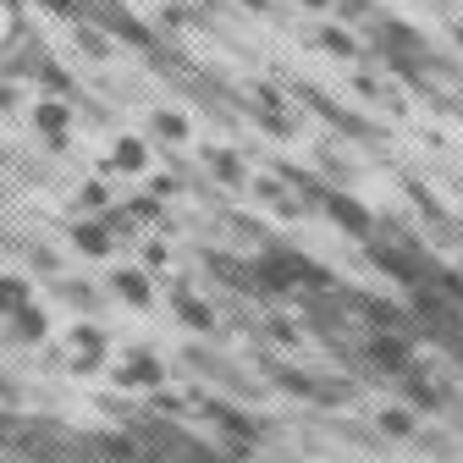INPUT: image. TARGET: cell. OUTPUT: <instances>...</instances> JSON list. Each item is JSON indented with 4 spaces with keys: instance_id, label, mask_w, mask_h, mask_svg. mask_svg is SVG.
Masks as SVG:
<instances>
[{
    "instance_id": "1",
    "label": "cell",
    "mask_w": 463,
    "mask_h": 463,
    "mask_svg": "<svg viewBox=\"0 0 463 463\" xmlns=\"http://www.w3.org/2000/svg\"><path fill=\"white\" fill-rule=\"evenodd\" d=\"M370 359L381 370H414V347H409V336H397V331H375L370 336Z\"/></svg>"
},
{
    "instance_id": "2",
    "label": "cell",
    "mask_w": 463,
    "mask_h": 463,
    "mask_svg": "<svg viewBox=\"0 0 463 463\" xmlns=\"http://www.w3.org/2000/svg\"><path fill=\"white\" fill-rule=\"evenodd\" d=\"M72 249H78V254H89V260H105V254L116 249V232L105 226V215L78 221V226H72Z\"/></svg>"
},
{
    "instance_id": "3",
    "label": "cell",
    "mask_w": 463,
    "mask_h": 463,
    "mask_svg": "<svg viewBox=\"0 0 463 463\" xmlns=\"http://www.w3.org/2000/svg\"><path fill=\"white\" fill-rule=\"evenodd\" d=\"M33 128L50 138V144H67V128H72V110L61 99H39L33 105Z\"/></svg>"
},
{
    "instance_id": "4",
    "label": "cell",
    "mask_w": 463,
    "mask_h": 463,
    "mask_svg": "<svg viewBox=\"0 0 463 463\" xmlns=\"http://www.w3.org/2000/svg\"><path fill=\"white\" fill-rule=\"evenodd\" d=\"M72 364L78 370H94L99 364V354H105V336H99V326H72Z\"/></svg>"
},
{
    "instance_id": "5",
    "label": "cell",
    "mask_w": 463,
    "mask_h": 463,
    "mask_svg": "<svg viewBox=\"0 0 463 463\" xmlns=\"http://www.w3.org/2000/svg\"><path fill=\"white\" fill-rule=\"evenodd\" d=\"M331 221H336V226H347L354 238H375V221L364 215V204H359V199H342V194H336V199H331Z\"/></svg>"
},
{
    "instance_id": "6",
    "label": "cell",
    "mask_w": 463,
    "mask_h": 463,
    "mask_svg": "<svg viewBox=\"0 0 463 463\" xmlns=\"http://www.w3.org/2000/svg\"><path fill=\"white\" fill-rule=\"evenodd\" d=\"M116 381H122V386H165V370L149 354H138V359H128L122 370H116Z\"/></svg>"
},
{
    "instance_id": "7",
    "label": "cell",
    "mask_w": 463,
    "mask_h": 463,
    "mask_svg": "<svg viewBox=\"0 0 463 463\" xmlns=\"http://www.w3.org/2000/svg\"><path fill=\"white\" fill-rule=\"evenodd\" d=\"M177 320L188 331H215V309L199 298V293H177Z\"/></svg>"
},
{
    "instance_id": "8",
    "label": "cell",
    "mask_w": 463,
    "mask_h": 463,
    "mask_svg": "<svg viewBox=\"0 0 463 463\" xmlns=\"http://www.w3.org/2000/svg\"><path fill=\"white\" fill-rule=\"evenodd\" d=\"M204 414L215 420V425H226V436H238V441H254L260 430H254V420L249 414H238V409H226V402H204Z\"/></svg>"
},
{
    "instance_id": "9",
    "label": "cell",
    "mask_w": 463,
    "mask_h": 463,
    "mask_svg": "<svg viewBox=\"0 0 463 463\" xmlns=\"http://www.w3.org/2000/svg\"><path fill=\"white\" fill-rule=\"evenodd\" d=\"M28 304H33V287H28L23 276H0V315L12 320V315H23Z\"/></svg>"
},
{
    "instance_id": "10",
    "label": "cell",
    "mask_w": 463,
    "mask_h": 463,
    "mask_svg": "<svg viewBox=\"0 0 463 463\" xmlns=\"http://www.w3.org/2000/svg\"><path fill=\"white\" fill-rule=\"evenodd\" d=\"M116 298H122V304H133V309H144L149 304V276L144 270H116Z\"/></svg>"
},
{
    "instance_id": "11",
    "label": "cell",
    "mask_w": 463,
    "mask_h": 463,
    "mask_svg": "<svg viewBox=\"0 0 463 463\" xmlns=\"http://www.w3.org/2000/svg\"><path fill=\"white\" fill-rule=\"evenodd\" d=\"M12 336H17V342H39V336H44V309L28 304L23 315H12Z\"/></svg>"
},
{
    "instance_id": "12",
    "label": "cell",
    "mask_w": 463,
    "mask_h": 463,
    "mask_svg": "<svg viewBox=\"0 0 463 463\" xmlns=\"http://www.w3.org/2000/svg\"><path fill=\"white\" fill-rule=\"evenodd\" d=\"M144 160H149V149L138 138H122V144H116V155H110V171H144Z\"/></svg>"
},
{
    "instance_id": "13",
    "label": "cell",
    "mask_w": 463,
    "mask_h": 463,
    "mask_svg": "<svg viewBox=\"0 0 463 463\" xmlns=\"http://www.w3.org/2000/svg\"><path fill=\"white\" fill-rule=\"evenodd\" d=\"M204 165H215L221 183H238L243 177V165H238V155H232V149H204Z\"/></svg>"
},
{
    "instance_id": "14",
    "label": "cell",
    "mask_w": 463,
    "mask_h": 463,
    "mask_svg": "<svg viewBox=\"0 0 463 463\" xmlns=\"http://www.w3.org/2000/svg\"><path fill=\"white\" fill-rule=\"evenodd\" d=\"M155 133H160V138H171V144H177V138L188 133V122H183L177 110H160V116H155Z\"/></svg>"
},
{
    "instance_id": "15",
    "label": "cell",
    "mask_w": 463,
    "mask_h": 463,
    "mask_svg": "<svg viewBox=\"0 0 463 463\" xmlns=\"http://www.w3.org/2000/svg\"><path fill=\"white\" fill-rule=\"evenodd\" d=\"M381 430H386V436H409V430H414V414H409V409H386V414H381Z\"/></svg>"
},
{
    "instance_id": "16",
    "label": "cell",
    "mask_w": 463,
    "mask_h": 463,
    "mask_svg": "<svg viewBox=\"0 0 463 463\" xmlns=\"http://www.w3.org/2000/svg\"><path fill=\"white\" fill-rule=\"evenodd\" d=\"M39 78H44V89H55V94H72V78H67L61 67H44Z\"/></svg>"
},
{
    "instance_id": "17",
    "label": "cell",
    "mask_w": 463,
    "mask_h": 463,
    "mask_svg": "<svg viewBox=\"0 0 463 463\" xmlns=\"http://www.w3.org/2000/svg\"><path fill=\"white\" fill-rule=\"evenodd\" d=\"M39 6H50L55 17H78V12H83V0H39Z\"/></svg>"
},
{
    "instance_id": "18",
    "label": "cell",
    "mask_w": 463,
    "mask_h": 463,
    "mask_svg": "<svg viewBox=\"0 0 463 463\" xmlns=\"http://www.w3.org/2000/svg\"><path fill=\"white\" fill-rule=\"evenodd\" d=\"M326 44H331V50H342V55H347V50H354V39H347V33H336V28L326 33Z\"/></svg>"
},
{
    "instance_id": "19",
    "label": "cell",
    "mask_w": 463,
    "mask_h": 463,
    "mask_svg": "<svg viewBox=\"0 0 463 463\" xmlns=\"http://www.w3.org/2000/svg\"><path fill=\"white\" fill-rule=\"evenodd\" d=\"M304 6H326V0H304Z\"/></svg>"
},
{
    "instance_id": "20",
    "label": "cell",
    "mask_w": 463,
    "mask_h": 463,
    "mask_svg": "<svg viewBox=\"0 0 463 463\" xmlns=\"http://www.w3.org/2000/svg\"><path fill=\"white\" fill-rule=\"evenodd\" d=\"M243 6H265V0H243Z\"/></svg>"
}]
</instances>
